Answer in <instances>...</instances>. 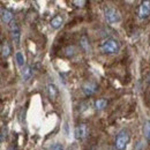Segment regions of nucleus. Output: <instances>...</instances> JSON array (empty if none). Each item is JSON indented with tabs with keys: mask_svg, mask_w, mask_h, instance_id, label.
I'll return each mask as SVG.
<instances>
[{
	"mask_svg": "<svg viewBox=\"0 0 150 150\" xmlns=\"http://www.w3.org/2000/svg\"><path fill=\"white\" fill-rule=\"evenodd\" d=\"M99 49L104 54H115L120 51V43L113 37L105 38L100 43Z\"/></svg>",
	"mask_w": 150,
	"mask_h": 150,
	"instance_id": "obj_1",
	"label": "nucleus"
},
{
	"mask_svg": "<svg viewBox=\"0 0 150 150\" xmlns=\"http://www.w3.org/2000/svg\"><path fill=\"white\" fill-rule=\"evenodd\" d=\"M131 140V132L127 128H122L121 131L115 136V141H114V148L117 150H126L128 143Z\"/></svg>",
	"mask_w": 150,
	"mask_h": 150,
	"instance_id": "obj_2",
	"label": "nucleus"
},
{
	"mask_svg": "<svg viewBox=\"0 0 150 150\" xmlns=\"http://www.w3.org/2000/svg\"><path fill=\"white\" fill-rule=\"evenodd\" d=\"M104 18L111 24L119 22L120 19H121L119 11L117 8H114V7H105L104 8Z\"/></svg>",
	"mask_w": 150,
	"mask_h": 150,
	"instance_id": "obj_3",
	"label": "nucleus"
},
{
	"mask_svg": "<svg viewBox=\"0 0 150 150\" xmlns=\"http://www.w3.org/2000/svg\"><path fill=\"white\" fill-rule=\"evenodd\" d=\"M137 14H139V18L140 19H147L150 15V1L146 0V1H142L141 5L139 6V11H137Z\"/></svg>",
	"mask_w": 150,
	"mask_h": 150,
	"instance_id": "obj_4",
	"label": "nucleus"
},
{
	"mask_svg": "<svg viewBox=\"0 0 150 150\" xmlns=\"http://www.w3.org/2000/svg\"><path fill=\"white\" fill-rule=\"evenodd\" d=\"M9 30H11V36H12V39L14 42V44L19 45L20 44V36H21V31H20V27L16 22H12L9 24Z\"/></svg>",
	"mask_w": 150,
	"mask_h": 150,
	"instance_id": "obj_5",
	"label": "nucleus"
},
{
	"mask_svg": "<svg viewBox=\"0 0 150 150\" xmlns=\"http://www.w3.org/2000/svg\"><path fill=\"white\" fill-rule=\"evenodd\" d=\"M88 134L87 124H79L74 129V136L76 140H83Z\"/></svg>",
	"mask_w": 150,
	"mask_h": 150,
	"instance_id": "obj_6",
	"label": "nucleus"
},
{
	"mask_svg": "<svg viewBox=\"0 0 150 150\" xmlns=\"http://www.w3.org/2000/svg\"><path fill=\"white\" fill-rule=\"evenodd\" d=\"M97 90H98L97 83L91 82V81L86 82V83L82 86V91H83V94L87 95V96H93Z\"/></svg>",
	"mask_w": 150,
	"mask_h": 150,
	"instance_id": "obj_7",
	"label": "nucleus"
},
{
	"mask_svg": "<svg viewBox=\"0 0 150 150\" xmlns=\"http://www.w3.org/2000/svg\"><path fill=\"white\" fill-rule=\"evenodd\" d=\"M1 21L4 23H12L13 22V14L5 8H1Z\"/></svg>",
	"mask_w": 150,
	"mask_h": 150,
	"instance_id": "obj_8",
	"label": "nucleus"
},
{
	"mask_svg": "<svg viewBox=\"0 0 150 150\" xmlns=\"http://www.w3.org/2000/svg\"><path fill=\"white\" fill-rule=\"evenodd\" d=\"M31 75H33V69H31V67H30L29 65H25V66L22 68V71H21L22 80H23V81H28V80L31 77Z\"/></svg>",
	"mask_w": 150,
	"mask_h": 150,
	"instance_id": "obj_9",
	"label": "nucleus"
},
{
	"mask_svg": "<svg viewBox=\"0 0 150 150\" xmlns=\"http://www.w3.org/2000/svg\"><path fill=\"white\" fill-rule=\"evenodd\" d=\"M62 23H64V18L61 15H56L54 18H52L51 22H50V24L53 29H59L62 25Z\"/></svg>",
	"mask_w": 150,
	"mask_h": 150,
	"instance_id": "obj_10",
	"label": "nucleus"
},
{
	"mask_svg": "<svg viewBox=\"0 0 150 150\" xmlns=\"http://www.w3.org/2000/svg\"><path fill=\"white\" fill-rule=\"evenodd\" d=\"M47 94H49V97L51 99H56L57 96H58V88L56 87V84L50 83L47 86Z\"/></svg>",
	"mask_w": 150,
	"mask_h": 150,
	"instance_id": "obj_11",
	"label": "nucleus"
},
{
	"mask_svg": "<svg viewBox=\"0 0 150 150\" xmlns=\"http://www.w3.org/2000/svg\"><path fill=\"white\" fill-rule=\"evenodd\" d=\"M108 105V100L105 98H98L96 102H95V109L96 110H103L105 106Z\"/></svg>",
	"mask_w": 150,
	"mask_h": 150,
	"instance_id": "obj_12",
	"label": "nucleus"
},
{
	"mask_svg": "<svg viewBox=\"0 0 150 150\" xmlns=\"http://www.w3.org/2000/svg\"><path fill=\"white\" fill-rule=\"evenodd\" d=\"M1 54L4 58H7L11 54V47L7 42H2V44H1Z\"/></svg>",
	"mask_w": 150,
	"mask_h": 150,
	"instance_id": "obj_13",
	"label": "nucleus"
},
{
	"mask_svg": "<svg viewBox=\"0 0 150 150\" xmlns=\"http://www.w3.org/2000/svg\"><path fill=\"white\" fill-rule=\"evenodd\" d=\"M80 44H81V46L83 47V50L84 51H90V44H89V40H88V38L86 37V36H82L81 39H80Z\"/></svg>",
	"mask_w": 150,
	"mask_h": 150,
	"instance_id": "obj_14",
	"label": "nucleus"
},
{
	"mask_svg": "<svg viewBox=\"0 0 150 150\" xmlns=\"http://www.w3.org/2000/svg\"><path fill=\"white\" fill-rule=\"evenodd\" d=\"M143 134L147 140H150V120H146L143 124Z\"/></svg>",
	"mask_w": 150,
	"mask_h": 150,
	"instance_id": "obj_15",
	"label": "nucleus"
},
{
	"mask_svg": "<svg viewBox=\"0 0 150 150\" xmlns=\"http://www.w3.org/2000/svg\"><path fill=\"white\" fill-rule=\"evenodd\" d=\"M15 60H16V64H18L19 66H23V65H24V57H23V54H22L21 52H16V54H15Z\"/></svg>",
	"mask_w": 150,
	"mask_h": 150,
	"instance_id": "obj_16",
	"label": "nucleus"
},
{
	"mask_svg": "<svg viewBox=\"0 0 150 150\" xmlns=\"http://www.w3.org/2000/svg\"><path fill=\"white\" fill-rule=\"evenodd\" d=\"M7 136V127H2V129H1V136H0V141L1 142H4L5 141V137Z\"/></svg>",
	"mask_w": 150,
	"mask_h": 150,
	"instance_id": "obj_17",
	"label": "nucleus"
},
{
	"mask_svg": "<svg viewBox=\"0 0 150 150\" xmlns=\"http://www.w3.org/2000/svg\"><path fill=\"white\" fill-rule=\"evenodd\" d=\"M74 51H75L74 46H68V47L66 49V54H67V56H73V54H74Z\"/></svg>",
	"mask_w": 150,
	"mask_h": 150,
	"instance_id": "obj_18",
	"label": "nucleus"
},
{
	"mask_svg": "<svg viewBox=\"0 0 150 150\" xmlns=\"http://www.w3.org/2000/svg\"><path fill=\"white\" fill-rule=\"evenodd\" d=\"M51 150H64V147H62V144H60V143H54V144L51 147Z\"/></svg>",
	"mask_w": 150,
	"mask_h": 150,
	"instance_id": "obj_19",
	"label": "nucleus"
},
{
	"mask_svg": "<svg viewBox=\"0 0 150 150\" xmlns=\"http://www.w3.org/2000/svg\"><path fill=\"white\" fill-rule=\"evenodd\" d=\"M73 4L77 5V7H82L86 4V1H83V0H81V1H73Z\"/></svg>",
	"mask_w": 150,
	"mask_h": 150,
	"instance_id": "obj_20",
	"label": "nucleus"
},
{
	"mask_svg": "<svg viewBox=\"0 0 150 150\" xmlns=\"http://www.w3.org/2000/svg\"><path fill=\"white\" fill-rule=\"evenodd\" d=\"M148 82H149V83H150V74L148 75Z\"/></svg>",
	"mask_w": 150,
	"mask_h": 150,
	"instance_id": "obj_21",
	"label": "nucleus"
},
{
	"mask_svg": "<svg viewBox=\"0 0 150 150\" xmlns=\"http://www.w3.org/2000/svg\"><path fill=\"white\" fill-rule=\"evenodd\" d=\"M8 150H15V149H14V148H9Z\"/></svg>",
	"mask_w": 150,
	"mask_h": 150,
	"instance_id": "obj_22",
	"label": "nucleus"
}]
</instances>
